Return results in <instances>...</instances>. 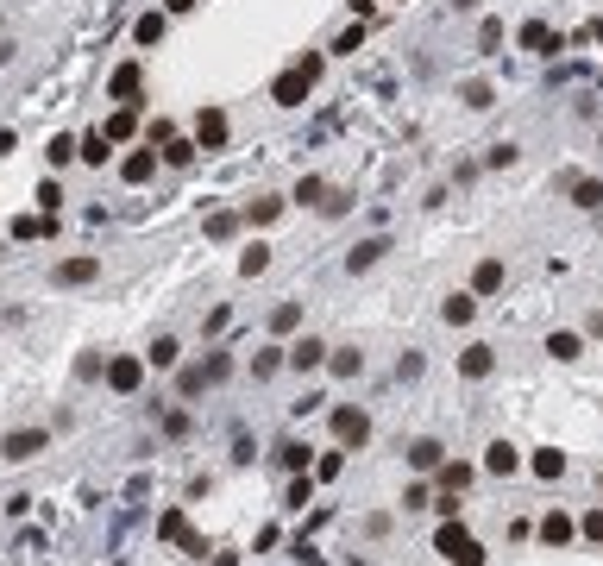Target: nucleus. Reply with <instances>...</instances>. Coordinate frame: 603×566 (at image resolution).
I'll return each mask as SVG.
<instances>
[{"label": "nucleus", "instance_id": "obj_1", "mask_svg": "<svg viewBox=\"0 0 603 566\" xmlns=\"http://www.w3.org/2000/svg\"><path fill=\"white\" fill-rule=\"evenodd\" d=\"M321 70H327V57H321V51H308V57H296V63H289V70H283V76L270 82V101H277V108H302V101L315 95V82H321Z\"/></svg>", "mask_w": 603, "mask_h": 566}, {"label": "nucleus", "instance_id": "obj_2", "mask_svg": "<svg viewBox=\"0 0 603 566\" xmlns=\"http://www.w3.org/2000/svg\"><path fill=\"white\" fill-rule=\"evenodd\" d=\"M434 548H440V561L447 566H484V548H478V535H472L466 523H440Z\"/></svg>", "mask_w": 603, "mask_h": 566}, {"label": "nucleus", "instance_id": "obj_3", "mask_svg": "<svg viewBox=\"0 0 603 566\" xmlns=\"http://www.w3.org/2000/svg\"><path fill=\"white\" fill-rule=\"evenodd\" d=\"M560 195L579 208V214H603V176H579V170H560Z\"/></svg>", "mask_w": 603, "mask_h": 566}, {"label": "nucleus", "instance_id": "obj_4", "mask_svg": "<svg viewBox=\"0 0 603 566\" xmlns=\"http://www.w3.org/2000/svg\"><path fill=\"white\" fill-rule=\"evenodd\" d=\"M44 440H51L44 428H13V434L0 440V459H13V466H25V459H38V453H44Z\"/></svg>", "mask_w": 603, "mask_h": 566}, {"label": "nucleus", "instance_id": "obj_5", "mask_svg": "<svg viewBox=\"0 0 603 566\" xmlns=\"http://www.w3.org/2000/svg\"><path fill=\"white\" fill-rule=\"evenodd\" d=\"M334 434H340V447H364V440H371V416L353 410V403H340V410H334Z\"/></svg>", "mask_w": 603, "mask_h": 566}, {"label": "nucleus", "instance_id": "obj_6", "mask_svg": "<svg viewBox=\"0 0 603 566\" xmlns=\"http://www.w3.org/2000/svg\"><path fill=\"white\" fill-rule=\"evenodd\" d=\"M515 38H522V51H534V57H553V51L566 44V38H560V32L547 25V19H528V25H522Z\"/></svg>", "mask_w": 603, "mask_h": 566}, {"label": "nucleus", "instance_id": "obj_7", "mask_svg": "<svg viewBox=\"0 0 603 566\" xmlns=\"http://www.w3.org/2000/svg\"><path fill=\"white\" fill-rule=\"evenodd\" d=\"M327 353H334V346H327L321 334H302V340L289 346V372H315V365H327Z\"/></svg>", "mask_w": 603, "mask_h": 566}, {"label": "nucleus", "instance_id": "obj_8", "mask_svg": "<svg viewBox=\"0 0 603 566\" xmlns=\"http://www.w3.org/2000/svg\"><path fill=\"white\" fill-rule=\"evenodd\" d=\"M484 472H490V478H515V472H522V447L490 440V447H484Z\"/></svg>", "mask_w": 603, "mask_h": 566}, {"label": "nucleus", "instance_id": "obj_9", "mask_svg": "<svg viewBox=\"0 0 603 566\" xmlns=\"http://www.w3.org/2000/svg\"><path fill=\"white\" fill-rule=\"evenodd\" d=\"M108 384H114L120 397H132V391L145 384V359H132V353H120V359H108Z\"/></svg>", "mask_w": 603, "mask_h": 566}, {"label": "nucleus", "instance_id": "obj_10", "mask_svg": "<svg viewBox=\"0 0 603 566\" xmlns=\"http://www.w3.org/2000/svg\"><path fill=\"white\" fill-rule=\"evenodd\" d=\"M195 145H202V151H221V145H227V114H221V108H202V114H195Z\"/></svg>", "mask_w": 603, "mask_h": 566}, {"label": "nucleus", "instance_id": "obj_11", "mask_svg": "<svg viewBox=\"0 0 603 566\" xmlns=\"http://www.w3.org/2000/svg\"><path fill=\"white\" fill-rule=\"evenodd\" d=\"M409 466H415V472H440V466H447V447H440L434 434H415V440H409Z\"/></svg>", "mask_w": 603, "mask_h": 566}, {"label": "nucleus", "instance_id": "obj_12", "mask_svg": "<svg viewBox=\"0 0 603 566\" xmlns=\"http://www.w3.org/2000/svg\"><path fill=\"white\" fill-rule=\"evenodd\" d=\"M157 535H164V542H183L189 554H208V542H202V535H189L183 510H164V516H157Z\"/></svg>", "mask_w": 603, "mask_h": 566}, {"label": "nucleus", "instance_id": "obj_13", "mask_svg": "<svg viewBox=\"0 0 603 566\" xmlns=\"http://www.w3.org/2000/svg\"><path fill=\"white\" fill-rule=\"evenodd\" d=\"M490 372H496V346H466V353H459V378H472V384H478V378H490Z\"/></svg>", "mask_w": 603, "mask_h": 566}, {"label": "nucleus", "instance_id": "obj_14", "mask_svg": "<svg viewBox=\"0 0 603 566\" xmlns=\"http://www.w3.org/2000/svg\"><path fill=\"white\" fill-rule=\"evenodd\" d=\"M472 315H478V296H472V289H453V296L440 302V321H447V327H472Z\"/></svg>", "mask_w": 603, "mask_h": 566}, {"label": "nucleus", "instance_id": "obj_15", "mask_svg": "<svg viewBox=\"0 0 603 566\" xmlns=\"http://www.w3.org/2000/svg\"><path fill=\"white\" fill-rule=\"evenodd\" d=\"M101 278V259H63V265H57V283H63V289H82V283H95Z\"/></svg>", "mask_w": 603, "mask_h": 566}, {"label": "nucleus", "instance_id": "obj_16", "mask_svg": "<svg viewBox=\"0 0 603 566\" xmlns=\"http://www.w3.org/2000/svg\"><path fill=\"white\" fill-rule=\"evenodd\" d=\"M547 353H553L560 365H572V359H585V334H572V327H553V334H547Z\"/></svg>", "mask_w": 603, "mask_h": 566}, {"label": "nucleus", "instance_id": "obj_17", "mask_svg": "<svg viewBox=\"0 0 603 566\" xmlns=\"http://www.w3.org/2000/svg\"><path fill=\"white\" fill-rule=\"evenodd\" d=\"M572 535H579V523H572L566 510H547V516H541V542H547V548H566Z\"/></svg>", "mask_w": 603, "mask_h": 566}, {"label": "nucleus", "instance_id": "obj_18", "mask_svg": "<svg viewBox=\"0 0 603 566\" xmlns=\"http://www.w3.org/2000/svg\"><path fill=\"white\" fill-rule=\"evenodd\" d=\"M478 472L484 466H472V459H447V466H440V491H459V497H466Z\"/></svg>", "mask_w": 603, "mask_h": 566}, {"label": "nucleus", "instance_id": "obj_19", "mask_svg": "<svg viewBox=\"0 0 603 566\" xmlns=\"http://www.w3.org/2000/svg\"><path fill=\"white\" fill-rule=\"evenodd\" d=\"M503 278H509V265H503V259H478V271H472V296H496Z\"/></svg>", "mask_w": 603, "mask_h": 566}, {"label": "nucleus", "instance_id": "obj_20", "mask_svg": "<svg viewBox=\"0 0 603 566\" xmlns=\"http://www.w3.org/2000/svg\"><path fill=\"white\" fill-rule=\"evenodd\" d=\"M383 252H390V240H383V233H377V240H359V246H353V252H346V271H353V278H359V271H371V265H377V259H383Z\"/></svg>", "mask_w": 603, "mask_h": 566}, {"label": "nucleus", "instance_id": "obj_21", "mask_svg": "<svg viewBox=\"0 0 603 566\" xmlns=\"http://www.w3.org/2000/svg\"><path fill=\"white\" fill-rule=\"evenodd\" d=\"M283 365H289V346H258V353H251V378H258V384L277 378Z\"/></svg>", "mask_w": 603, "mask_h": 566}, {"label": "nucleus", "instance_id": "obj_22", "mask_svg": "<svg viewBox=\"0 0 603 566\" xmlns=\"http://www.w3.org/2000/svg\"><path fill=\"white\" fill-rule=\"evenodd\" d=\"M138 82H145V70H138V63H120V70L108 76V95H114V101H132V95H138Z\"/></svg>", "mask_w": 603, "mask_h": 566}, {"label": "nucleus", "instance_id": "obj_23", "mask_svg": "<svg viewBox=\"0 0 603 566\" xmlns=\"http://www.w3.org/2000/svg\"><path fill=\"white\" fill-rule=\"evenodd\" d=\"M101 133H108V139H114V145H126V139H132V133H138V108H132V101H126V108H114Z\"/></svg>", "mask_w": 603, "mask_h": 566}, {"label": "nucleus", "instance_id": "obj_24", "mask_svg": "<svg viewBox=\"0 0 603 566\" xmlns=\"http://www.w3.org/2000/svg\"><path fill=\"white\" fill-rule=\"evenodd\" d=\"M151 170H157V151H126V157H120V176H126V183H151Z\"/></svg>", "mask_w": 603, "mask_h": 566}, {"label": "nucleus", "instance_id": "obj_25", "mask_svg": "<svg viewBox=\"0 0 603 566\" xmlns=\"http://www.w3.org/2000/svg\"><path fill=\"white\" fill-rule=\"evenodd\" d=\"M327 372H334V378H359V372H364V353H359V346H334V353H327Z\"/></svg>", "mask_w": 603, "mask_h": 566}, {"label": "nucleus", "instance_id": "obj_26", "mask_svg": "<svg viewBox=\"0 0 603 566\" xmlns=\"http://www.w3.org/2000/svg\"><path fill=\"white\" fill-rule=\"evenodd\" d=\"M283 208H289L283 195H258V202H245V221H251V227H270V221H277Z\"/></svg>", "mask_w": 603, "mask_h": 566}, {"label": "nucleus", "instance_id": "obj_27", "mask_svg": "<svg viewBox=\"0 0 603 566\" xmlns=\"http://www.w3.org/2000/svg\"><path fill=\"white\" fill-rule=\"evenodd\" d=\"M176 359H183V346H176V334H157V340H151V353H145V365H157V372H170Z\"/></svg>", "mask_w": 603, "mask_h": 566}, {"label": "nucleus", "instance_id": "obj_28", "mask_svg": "<svg viewBox=\"0 0 603 566\" xmlns=\"http://www.w3.org/2000/svg\"><path fill=\"white\" fill-rule=\"evenodd\" d=\"M528 472H534V478H566V453H560V447H541V453L528 459Z\"/></svg>", "mask_w": 603, "mask_h": 566}, {"label": "nucleus", "instance_id": "obj_29", "mask_svg": "<svg viewBox=\"0 0 603 566\" xmlns=\"http://www.w3.org/2000/svg\"><path fill=\"white\" fill-rule=\"evenodd\" d=\"M459 101H466V108H472V114H490V108H496V89H490V82H478V76H472V82H466V89H459Z\"/></svg>", "mask_w": 603, "mask_h": 566}, {"label": "nucleus", "instance_id": "obj_30", "mask_svg": "<svg viewBox=\"0 0 603 566\" xmlns=\"http://www.w3.org/2000/svg\"><path fill=\"white\" fill-rule=\"evenodd\" d=\"M264 271H270V246L258 240V246H245L240 252V278H264Z\"/></svg>", "mask_w": 603, "mask_h": 566}, {"label": "nucleus", "instance_id": "obj_31", "mask_svg": "<svg viewBox=\"0 0 603 566\" xmlns=\"http://www.w3.org/2000/svg\"><path fill=\"white\" fill-rule=\"evenodd\" d=\"M164 32H170V19H164V13H145V19L132 25V38H138V44H164Z\"/></svg>", "mask_w": 603, "mask_h": 566}, {"label": "nucleus", "instance_id": "obj_32", "mask_svg": "<svg viewBox=\"0 0 603 566\" xmlns=\"http://www.w3.org/2000/svg\"><path fill=\"white\" fill-rule=\"evenodd\" d=\"M327 195H334V189H327V183H321V176H302V183H296V195H289V202H302V208H321V202H327Z\"/></svg>", "mask_w": 603, "mask_h": 566}, {"label": "nucleus", "instance_id": "obj_33", "mask_svg": "<svg viewBox=\"0 0 603 566\" xmlns=\"http://www.w3.org/2000/svg\"><path fill=\"white\" fill-rule=\"evenodd\" d=\"M302 327V302H277L270 308V334H296Z\"/></svg>", "mask_w": 603, "mask_h": 566}, {"label": "nucleus", "instance_id": "obj_34", "mask_svg": "<svg viewBox=\"0 0 603 566\" xmlns=\"http://www.w3.org/2000/svg\"><path fill=\"white\" fill-rule=\"evenodd\" d=\"M240 221H245V214H233V208H214V214H208V240H233V233H240Z\"/></svg>", "mask_w": 603, "mask_h": 566}, {"label": "nucleus", "instance_id": "obj_35", "mask_svg": "<svg viewBox=\"0 0 603 566\" xmlns=\"http://www.w3.org/2000/svg\"><path fill=\"white\" fill-rule=\"evenodd\" d=\"M515 157H522V145H515V139H496L490 151H484V170H509Z\"/></svg>", "mask_w": 603, "mask_h": 566}, {"label": "nucleus", "instance_id": "obj_36", "mask_svg": "<svg viewBox=\"0 0 603 566\" xmlns=\"http://www.w3.org/2000/svg\"><path fill=\"white\" fill-rule=\"evenodd\" d=\"M208 384H214V378H208V365H183V378H176V391H183V397H202Z\"/></svg>", "mask_w": 603, "mask_h": 566}, {"label": "nucleus", "instance_id": "obj_37", "mask_svg": "<svg viewBox=\"0 0 603 566\" xmlns=\"http://www.w3.org/2000/svg\"><path fill=\"white\" fill-rule=\"evenodd\" d=\"M283 504H289V510H308V504H315V478H302V472H296V478H289V491H283Z\"/></svg>", "mask_w": 603, "mask_h": 566}, {"label": "nucleus", "instance_id": "obj_38", "mask_svg": "<svg viewBox=\"0 0 603 566\" xmlns=\"http://www.w3.org/2000/svg\"><path fill=\"white\" fill-rule=\"evenodd\" d=\"M44 157H51L57 170H63L70 157H82V145H76V139H63V133H51V145H44Z\"/></svg>", "mask_w": 603, "mask_h": 566}, {"label": "nucleus", "instance_id": "obj_39", "mask_svg": "<svg viewBox=\"0 0 603 566\" xmlns=\"http://www.w3.org/2000/svg\"><path fill=\"white\" fill-rule=\"evenodd\" d=\"M195 151H202L195 139H170V145H164V164H176V170H183V164H195Z\"/></svg>", "mask_w": 603, "mask_h": 566}, {"label": "nucleus", "instance_id": "obj_40", "mask_svg": "<svg viewBox=\"0 0 603 566\" xmlns=\"http://www.w3.org/2000/svg\"><path fill=\"white\" fill-rule=\"evenodd\" d=\"M277 459H283L289 472H308V447H302V440H283V447H277Z\"/></svg>", "mask_w": 603, "mask_h": 566}, {"label": "nucleus", "instance_id": "obj_41", "mask_svg": "<svg viewBox=\"0 0 603 566\" xmlns=\"http://www.w3.org/2000/svg\"><path fill=\"white\" fill-rule=\"evenodd\" d=\"M108 133H89V139H82V164H108Z\"/></svg>", "mask_w": 603, "mask_h": 566}, {"label": "nucleus", "instance_id": "obj_42", "mask_svg": "<svg viewBox=\"0 0 603 566\" xmlns=\"http://www.w3.org/2000/svg\"><path fill=\"white\" fill-rule=\"evenodd\" d=\"M421 372H428V359H421V353H415V346H409V353H402V359H396V378H402V384H409V378H421Z\"/></svg>", "mask_w": 603, "mask_h": 566}, {"label": "nucleus", "instance_id": "obj_43", "mask_svg": "<svg viewBox=\"0 0 603 566\" xmlns=\"http://www.w3.org/2000/svg\"><path fill=\"white\" fill-rule=\"evenodd\" d=\"M478 51H503V19H484L478 25Z\"/></svg>", "mask_w": 603, "mask_h": 566}, {"label": "nucleus", "instance_id": "obj_44", "mask_svg": "<svg viewBox=\"0 0 603 566\" xmlns=\"http://www.w3.org/2000/svg\"><path fill=\"white\" fill-rule=\"evenodd\" d=\"M340 472H346V459H340V453H321V459H315V478H321V485H327V478H340Z\"/></svg>", "mask_w": 603, "mask_h": 566}, {"label": "nucleus", "instance_id": "obj_45", "mask_svg": "<svg viewBox=\"0 0 603 566\" xmlns=\"http://www.w3.org/2000/svg\"><path fill=\"white\" fill-rule=\"evenodd\" d=\"M334 51H346V57H353V51H364V25H346V32L334 38Z\"/></svg>", "mask_w": 603, "mask_h": 566}, {"label": "nucleus", "instance_id": "obj_46", "mask_svg": "<svg viewBox=\"0 0 603 566\" xmlns=\"http://www.w3.org/2000/svg\"><path fill=\"white\" fill-rule=\"evenodd\" d=\"M579 535H585V542H603V510H585V523H579Z\"/></svg>", "mask_w": 603, "mask_h": 566}, {"label": "nucleus", "instance_id": "obj_47", "mask_svg": "<svg viewBox=\"0 0 603 566\" xmlns=\"http://www.w3.org/2000/svg\"><path fill=\"white\" fill-rule=\"evenodd\" d=\"M57 202H63V189H57V183H38V208L57 214Z\"/></svg>", "mask_w": 603, "mask_h": 566}, {"label": "nucleus", "instance_id": "obj_48", "mask_svg": "<svg viewBox=\"0 0 603 566\" xmlns=\"http://www.w3.org/2000/svg\"><path fill=\"white\" fill-rule=\"evenodd\" d=\"M101 372H108L101 353H82V359H76V378H101Z\"/></svg>", "mask_w": 603, "mask_h": 566}, {"label": "nucleus", "instance_id": "obj_49", "mask_svg": "<svg viewBox=\"0 0 603 566\" xmlns=\"http://www.w3.org/2000/svg\"><path fill=\"white\" fill-rule=\"evenodd\" d=\"M202 365H208V378H214V384H221V378H227V372H233V359H227V353H208V359H202Z\"/></svg>", "mask_w": 603, "mask_h": 566}, {"label": "nucleus", "instance_id": "obj_50", "mask_svg": "<svg viewBox=\"0 0 603 566\" xmlns=\"http://www.w3.org/2000/svg\"><path fill=\"white\" fill-rule=\"evenodd\" d=\"M402 504H409V510H428V504H434V491H428V485H409V491H402Z\"/></svg>", "mask_w": 603, "mask_h": 566}, {"label": "nucleus", "instance_id": "obj_51", "mask_svg": "<svg viewBox=\"0 0 603 566\" xmlns=\"http://www.w3.org/2000/svg\"><path fill=\"white\" fill-rule=\"evenodd\" d=\"M227 321H233V308H208V321H202V334H221Z\"/></svg>", "mask_w": 603, "mask_h": 566}, {"label": "nucleus", "instance_id": "obj_52", "mask_svg": "<svg viewBox=\"0 0 603 566\" xmlns=\"http://www.w3.org/2000/svg\"><path fill=\"white\" fill-rule=\"evenodd\" d=\"M164 434H170V440H176V434H189V416H183V410H170V416H164Z\"/></svg>", "mask_w": 603, "mask_h": 566}, {"label": "nucleus", "instance_id": "obj_53", "mask_svg": "<svg viewBox=\"0 0 603 566\" xmlns=\"http://www.w3.org/2000/svg\"><path fill=\"white\" fill-rule=\"evenodd\" d=\"M251 459H258V453H251V434H240V440H233V466H251Z\"/></svg>", "mask_w": 603, "mask_h": 566}, {"label": "nucleus", "instance_id": "obj_54", "mask_svg": "<svg viewBox=\"0 0 603 566\" xmlns=\"http://www.w3.org/2000/svg\"><path fill=\"white\" fill-rule=\"evenodd\" d=\"M13 151H19V133H13V127H0V157H13Z\"/></svg>", "mask_w": 603, "mask_h": 566}, {"label": "nucleus", "instance_id": "obj_55", "mask_svg": "<svg viewBox=\"0 0 603 566\" xmlns=\"http://www.w3.org/2000/svg\"><path fill=\"white\" fill-rule=\"evenodd\" d=\"M371 13H377V0H353V19H359V25L371 19Z\"/></svg>", "mask_w": 603, "mask_h": 566}, {"label": "nucleus", "instance_id": "obj_56", "mask_svg": "<svg viewBox=\"0 0 603 566\" xmlns=\"http://www.w3.org/2000/svg\"><path fill=\"white\" fill-rule=\"evenodd\" d=\"M202 0H164V13H195Z\"/></svg>", "mask_w": 603, "mask_h": 566}, {"label": "nucleus", "instance_id": "obj_57", "mask_svg": "<svg viewBox=\"0 0 603 566\" xmlns=\"http://www.w3.org/2000/svg\"><path fill=\"white\" fill-rule=\"evenodd\" d=\"M208 566H240V554H214V561H208Z\"/></svg>", "mask_w": 603, "mask_h": 566}, {"label": "nucleus", "instance_id": "obj_58", "mask_svg": "<svg viewBox=\"0 0 603 566\" xmlns=\"http://www.w3.org/2000/svg\"><path fill=\"white\" fill-rule=\"evenodd\" d=\"M6 63H13V44H6V38H0V70H6Z\"/></svg>", "mask_w": 603, "mask_h": 566}, {"label": "nucleus", "instance_id": "obj_59", "mask_svg": "<svg viewBox=\"0 0 603 566\" xmlns=\"http://www.w3.org/2000/svg\"><path fill=\"white\" fill-rule=\"evenodd\" d=\"M453 6H459V13H472V6H478V0H453Z\"/></svg>", "mask_w": 603, "mask_h": 566}, {"label": "nucleus", "instance_id": "obj_60", "mask_svg": "<svg viewBox=\"0 0 603 566\" xmlns=\"http://www.w3.org/2000/svg\"><path fill=\"white\" fill-rule=\"evenodd\" d=\"M353 566H364V561H353Z\"/></svg>", "mask_w": 603, "mask_h": 566}, {"label": "nucleus", "instance_id": "obj_61", "mask_svg": "<svg viewBox=\"0 0 603 566\" xmlns=\"http://www.w3.org/2000/svg\"><path fill=\"white\" fill-rule=\"evenodd\" d=\"M598 145H603V139H598Z\"/></svg>", "mask_w": 603, "mask_h": 566}]
</instances>
